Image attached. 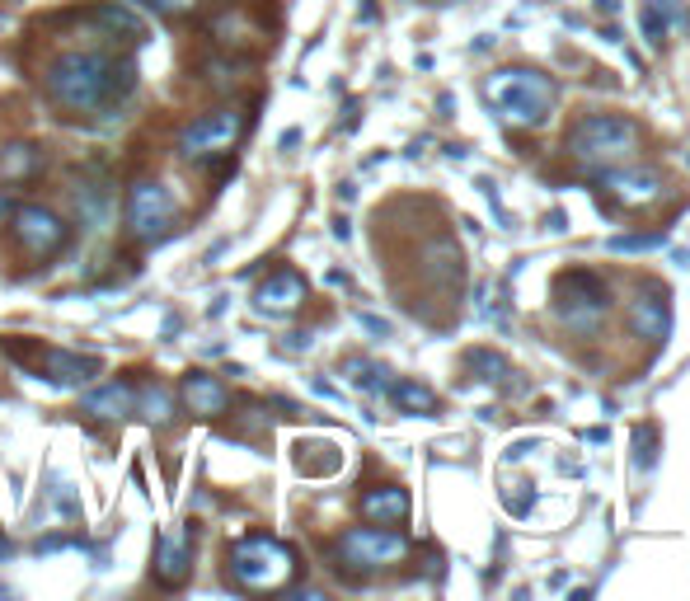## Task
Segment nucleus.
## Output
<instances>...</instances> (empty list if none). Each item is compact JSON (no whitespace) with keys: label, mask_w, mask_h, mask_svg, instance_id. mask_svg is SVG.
<instances>
[{"label":"nucleus","mask_w":690,"mask_h":601,"mask_svg":"<svg viewBox=\"0 0 690 601\" xmlns=\"http://www.w3.org/2000/svg\"><path fill=\"white\" fill-rule=\"evenodd\" d=\"M137 85V66L132 57L118 52H94V47H76L52 57V66L43 71V90L52 104L71 108V113H104L118 99H127Z\"/></svg>","instance_id":"obj_1"},{"label":"nucleus","mask_w":690,"mask_h":601,"mask_svg":"<svg viewBox=\"0 0 690 601\" xmlns=\"http://www.w3.org/2000/svg\"><path fill=\"white\" fill-rule=\"evenodd\" d=\"M80 409L90 418H99V423H118V418L137 414V390L127 386V381H108L99 390H85L80 395Z\"/></svg>","instance_id":"obj_16"},{"label":"nucleus","mask_w":690,"mask_h":601,"mask_svg":"<svg viewBox=\"0 0 690 601\" xmlns=\"http://www.w3.org/2000/svg\"><path fill=\"white\" fill-rule=\"evenodd\" d=\"M343 371L353 376L357 386H367V390H381V386H385V371H381V367H371V362H357V357H353V362H348Z\"/></svg>","instance_id":"obj_25"},{"label":"nucleus","mask_w":690,"mask_h":601,"mask_svg":"<svg viewBox=\"0 0 690 601\" xmlns=\"http://www.w3.org/2000/svg\"><path fill=\"white\" fill-rule=\"evenodd\" d=\"M629 324H634V334L648 343H662L667 339V329H672V306H667V287H653L648 282L644 292L629 301Z\"/></svg>","instance_id":"obj_12"},{"label":"nucleus","mask_w":690,"mask_h":601,"mask_svg":"<svg viewBox=\"0 0 690 601\" xmlns=\"http://www.w3.org/2000/svg\"><path fill=\"white\" fill-rule=\"evenodd\" d=\"M644 38L653 47H662V38H667V15H662V0H648V5H644Z\"/></svg>","instance_id":"obj_24"},{"label":"nucleus","mask_w":690,"mask_h":601,"mask_svg":"<svg viewBox=\"0 0 690 601\" xmlns=\"http://www.w3.org/2000/svg\"><path fill=\"white\" fill-rule=\"evenodd\" d=\"M33 367L52 376L57 386H85L99 376V357L94 353H66V348H43L38 343V357H33Z\"/></svg>","instance_id":"obj_13"},{"label":"nucleus","mask_w":690,"mask_h":601,"mask_svg":"<svg viewBox=\"0 0 690 601\" xmlns=\"http://www.w3.org/2000/svg\"><path fill=\"white\" fill-rule=\"evenodd\" d=\"M245 127H249V113H240V108H212V113L193 118V123L179 132V155L193 160V165L221 160V155H230L240 146Z\"/></svg>","instance_id":"obj_7"},{"label":"nucleus","mask_w":690,"mask_h":601,"mask_svg":"<svg viewBox=\"0 0 690 601\" xmlns=\"http://www.w3.org/2000/svg\"><path fill=\"white\" fill-rule=\"evenodd\" d=\"M662 245H667V235L653 231V235H615L606 249L611 254H639V249H662Z\"/></svg>","instance_id":"obj_23"},{"label":"nucleus","mask_w":690,"mask_h":601,"mask_svg":"<svg viewBox=\"0 0 690 601\" xmlns=\"http://www.w3.org/2000/svg\"><path fill=\"white\" fill-rule=\"evenodd\" d=\"M601 188H606L620 207L634 212V207H653L667 184H662L658 170H606V174H601Z\"/></svg>","instance_id":"obj_11"},{"label":"nucleus","mask_w":690,"mask_h":601,"mask_svg":"<svg viewBox=\"0 0 690 601\" xmlns=\"http://www.w3.org/2000/svg\"><path fill=\"white\" fill-rule=\"evenodd\" d=\"M390 400L404 409V414H432L437 409V395L428 386H418V381H395L390 386Z\"/></svg>","instance_id":"obj_20"},{"label":"nucleus","mask_w":690,"mask_h":601,"mask_svg":"<svg viewBox=\"0 0 690 601\" xmlns=\"http://www.w3.org/2000/svg\"><path fill=\"white\" fill-rule=\"evenodd\" d=\"M10 555H15V540H10V536H0V564H5Z\"/></svg>","instance_id":"obj_29"},{"label":"nucleus","mask_w":690,"mask_h":601,"mask_svg":"<svg viewBox=\"0 0 690 601\" xmlns=\"http://www.w3.org/2000/svg\"><path fill=\"white\" fill-rule=\"evenodd\" d=\"M179 395H184L193 418H221L230 409V390L221 386V376H212V371H188L184 381H179Z\"/></svg>","instance_id":"obj_14"},{"label":"nucleus","mask_w":690,"mask_h":601,"mask_svg":"<svg viewBox=\"0 0 690 601\" xmlns=\"http://www.w3.org/2000/svg\"><path fill=\"white\" fill-rule=\"evenodd\" d=\"M653 437H658L653 428H639V432H634V447H639V451H634V461L644 465V470L653 465Z\"/></svg>","instance_id":"obj_26"},{"label":"nucleus","mask_w":690,"mask_h":601,"mask_svg":"<svg viewBox=\"0 0 690 601\" xmlns=\"http://www.w3.org/2000/svg\"><path fill=\"white\" fill-rule=\"evenodd\" d=\"M10 240L24 249V259L47 263L57 259L71 240V226L52 207H38V202H24V207H10Z\"/></svg>","instance_id":"obj_8"},{"label":"nucleus","mask_w":690,"mask_h":601,"mask_svg":"<svg viewBox=\"0 0 690 601\" xmlns=\"http://www.w3.org/2000/svg\"><path fill=\"white\" fill-rule=\"evenodd\" d=\"M179 226V202L160 179H137L127 188V235L141 245H160Z\"/></svg>","instance_id":"obj_6"},{"label":"nucleus","mask_w":690,"mask_h":601,"mask_svg":"<svg viewBox=\"0 0 690 601\" xmlns=\"http://www.w3.org/2000/svg\"><path fill=\"white\" fill-rule=\"evenodd\" d=\"M141 5H151V10H160V15H188L198 0H141Z\"/></svg>","instance_id":"obj_27"},{"label":"nucleus","mask_w":690,"mask_h":601,"mask_svg":"<svg viewBox=\"0 0 690 601\" xmlns=\"http://www.w3.org/2000/svg\"><path fill=\"white\" fill-rule=\"evenodd\" d=\"M226 573L240 592H282L296 578V550L268 531H249L226 550Z\"/></svg>","instance_id":"obj_2"},{"label":"nucleus","mask_w":690,"mask_h":601,"mask_svg":"<svg viewBox=\"0 0 690 601\" xmlns=\"http://www.w3.org/2000/svg\"><path fill=\"white\" fill-rule=\"evenodd\" d=\"M404 512H409V494L395 489V484H381V489H367V494H362V517L376 526L404 522Z\"/></svg>","instance_id":"obj_18"},{"label":"nucleus","mask_w":690,"mask_h":601,"mask_svg":"<svg viewBox=\"0 0 690 601\" xmlns=\"http://www.w3.org/2000/svg\"><path fill=\"white\" fill-rule=\"evenodd\" d=\"M409 555V540L390 531V526H353L338 536V559L348 564L353 573H376V569H390V564H404Z\"/></svg>","instance_id":"obj_9"},{"label":"nucleus","mask_w":690,"mask_h":601,"mask_svg":"<svg viewBox=\"0 0 690 601\" xmlns=\"http://www.w3.org/2000/svg\"><path fill=\"white\" fill-rule=\"evenodd\" d=\"M634 141H639V132H634L629 118L592 113V118H583V123H573V132H568V151L578 155L587 170H611V165H620V160L634 155Z\"/></svg>","instance_id":"obj_4"},{"label":"nucleus","mask_w":690,"mask_h":601,"mask_svg":"<svg viewBox=\"0 0 690 601\" xmlns=\"http://www.w3.org/2000/svg\"><path fill=\"white\" fill-rule=\"evenodd\" d=\"M606 287H601L597 273L587 268H568L554 278V315L559 324H568L573 334H592L601 320H606Z\"/></svg>","instance_id":"obj_5"},{"label":"nucleus","mask_w":690,"mask_h":601,"mask_svg":"<svg viewBox=\"0 0 690 601\" xmlns=\"http://www.w3.org/2000/svg\"><path fill=\"white\" fill-rule=\"evenodd\" d=\"M470 371H475L479 381H503V376H512L507 357L503 353H489V348H475V353H470Z\"/></svg>","instance_id":"obj_22"},{"label":"nucleus","mask_w":690,"mask_h":601,"mask_svg":"<svg viewBox=\"0 0 690 601\" xmlns=\"http://www.w3.org/2000/svg\"><path fill=\"white\" fill-rule=\"evenodd\" d=\"M306 296H310V287L296 268H277V273H268L259 282V292H254V315H263V320H287V315H296V310L306 306Z\"/></svg>","instance_id":"obj_10"},{"label":"nucleus","mask_w":690,"mask_h":601,"mask_svg":"<svg viewBox=\"0 0 690 601\" xmlns=\"http://www.w3.org/2000/svg\"><path fill=\"white\" fill-rule=\"evenodd\" d=\"M212 38L216 43H226V47H249V43H259L263 33L259 29H249V19L245 15H221L212 24Z\"/></svg>","instance_id":"obj_21"},{"label":"nucleus","mask_w":690,"mask_h":601,"mask_svg":"<svg viewBox=\"0 0 690 601\" xmlns=\"http://www.w3.org/2000/svg\"><path fill=\"white\" fill-rule=\"evenodd\" d=\"M137 414H146V423H155V428H169L174 423V395L160 381H146L137 390Z\"/></svg>","instance_id":"obj_19"},{"label":"nucleus","mask_w":690,"mask_h":601,"mask_svg":"<svg viewBox=\"0 0 690 601\" xmlns=\"http://www.w3.org/2000/svg\"><path fill=\"white\" fill-rule=\"evenodd\" d=\"M484 99H489L512 127H540L550 118L554 85H550V76H540L531 66H507V71H493V76L484 80Z\"/></svg>","instance_id":"obj_3"},{"label":"nucleus","mask_w":690,"mask_h":601,"mask_svg":"<svg viewBox=\"0 0 690 601\" xmlns=\"http://www.w3.org/2000/svg\"><path fill=\"white\" fill-rule=\"evenodd\" d=\"M597 10L601 15H615V0H597Z\"/></svg>","instance_id":"obj_30"},{"label":"nucleus","mask_w":690,"mask_h":601,"mask_svg":"<svg viewBox=\"0 0 690 601\" xmlns=\"http://www.w3.org/2000/svg\"><path fill=\"white\" fill-rule=\"evenodd\" d=\"M38 170H43V151L33 141L0 146V179L5 184H29V179H38Z\"/></svg>","instance_id":"obj_17"},{"label":"nucleus","mask_w":690,"mask_h":601,"mask_svg":"<svg viewBox=\"0 0 690 601\" xmlns=\"http://www.w3.org/2000/svg\"><path fill=\"white\" fill-rule=\"evenodd\" d=\"M193 573V536H174V531H165V536L155 540V583L160 587H184V578Z\"/></svg>","instance_id":"obj_15"},{"label":"nucleus","mask_w":690,"mask_h":601,"mask_svg":"<svg viewBox=\"0 0 690 601\" xmlns=\"http://www.w3.org/2000/svg\"><path fill=\"white\" fill-rule=\"evenodd\" d=\"M362 329H371V334H381V339H385V334H390V324H385V320H376V315H362Z\"/></svg>","instance_id":"obj_28"}]
</instances>
